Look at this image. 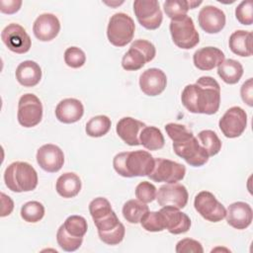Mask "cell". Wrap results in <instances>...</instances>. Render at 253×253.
Listing matches in <instances>:
<instances>
[{"label": "cell", "instance_id": "obj_1", "mask_svg": "<svg viewBox=\"0 0 253 253\" xmlns=\"http://www.w3.org/2000/svg\"><path fill=\"white\" fill-rule=\"evenodd\" d=\"M181 101L190 113L213 115L220 105V86L214 78L202 76L183 89Z\"/></svg>", "mask_w": 253, "mask_h": 253}, {"label": "cell", "instance_id": "obj_2", "mask_svg": "<svg viewBox=\"0 0 253 253\" xmlns=\"http://www.w3.org/2000/svg\"><path fill=\"white\" fill-rule=\"evenodd\" d=\"M154 163L155 158L145 150L121 152L116 154L113 159L115 171L126 178L148 176Z\"/></svg>", "mask_w": 253, "mask_h": 253}, {"label": "cell", "instance_id": "obj_3", "mask_svg": "<svg viewBox=\"0 0 253 253\" xmlns=\"http://www.w3.org/2000/svg\"><path fill=\"white\" fill-rule=\"evenodd\" d=\"M4 181L6 187L12 192H30L38 186V173L31 164L16 161L5 169Z\"/></svg>", "mask_w": 253, "mask_h": 253}, {"label": "cell", "instance_id": "obj_4", "mask_svg": "<svg viewBox=\"0 0 253 253\" xmlns=\"http://www.w3.org/2000/svg\"><path fill=\"white\" fill-rule=\"evenodd\" d=\"M169 30L174 43L180 48L191 49L200 42L199 33L195 28L193 19L188 15L172 19Z\"/></svg>", "mask_w": 253, "mask_h": 253}, {"label": "cell", "instance_id": "obj_5", "mask_svg": "<svg viewBox=\"0 0 253 253\" xmlns=\"http://www.w3.org/2000/svg\"><path fill=\"white\" fill-rule=\"evenodd\" d=\"M134 30V22L128 15L116 13L110 18L107 27V37L113 45L122 47L131 42Z\"/></svg>", "mask_w": 253, "mask_h": 253}, {"label": "cell", "instance_id": "obj_6", "mask_svg": "<svg viewBox=\"0 0 253 253\" xmlns=\"http://www.w3.org/2000/svg\"><path fill=\"white\" fill-rule=\"evenodd\" d=\"M156 54L154 44L146 40H136L122 58V66L125 70L135 71L150 62Z\"/></svg>", "mask_w": 253, "mask_h": 253}, {"label": "cell", "instance_id": "obj_7", "mask_svg": "<svg viewBox=\"0 0 253 253\" xmlns=\"http://www.w3.org/2000/svg\"><path fill=\"white\" fill-rule=\"evenodd\" d=\"M17 118L19 124L24 127H33L39 125L42 119L41 100L32 93L21 96L18 102Z\"/></svg>", "mask_w": 253, "mask_h": 253}, {"label": "cell", "instance_id": "obj_8", "mask_svg": "<svg viewBox=\"0 0 253 253\" xmlns=\"http://www.w3.org/2000/svg\"><path fill=\"white\" fill-rule=\"evenodd\" d=\"M174 152L193 167H201L209 160V154L194 135L177 142H173Z\"/></svg>", "mask_w": 253, "mask_h": 253}, {"label": "cell", "instance_id": "obj_9", "mask_svg": "<svg viewBox=\"0 0 253 253\" xmlns=\"http://www.w3.org/2000/svg\"><path fill=\"white\" fill-rule=\"evenodd\" d=\"M186 174V167L176 161L165 158H155V163L148 177L154 182H165L167 184L181 181Z\"/></svg>", "mask_w": 253, "mask_h": 253}, {"label": "cell", "instance_id": "obj_10", "mask_svg": "<svg viewBox=\"0 0 253 253\" xmlns=\"http://www.w3.org/2000/svg\"><path fill=\"white\" fill-rule=\"evenodd\" d=\"M194 207L205 219L211 222L220 221L226 214L224 206L209 191H202L195 197Z\"/></svg>", "mask_w": 253, "mask_h": 253}, {"label": "cell", "instance_id": "obj_11", "mask_svg": "<svg viewBox=\"0 0 253 253\" xmlns=\"http://www.w3.org/2000/svg\"><path fill=\"white\" fill-rule=\"evenodd\" d=\"M133 12L138 23L147 30H156L160 27L163 15L156 0H135Z\"/></svg>", "mask_w": 253, "mask_h": 253}, {"label": "cell", "instance_id": "obj_12", "mask_svg": "<svg viewBox=\"0 0 253 253\" xmlns=\"http://www.w3.org/2000/svg\"><path fill=\"white\" fill-rule=\"evenodd\" d=\"M247 126L246 112L234 106L229 108L218 122V126L225 137L235 138L240 136L245 130Z\"/></svg>", "mask_w": 253, "mask_h": 253}, {"label": "cell", "instance_id": "obj_13", "mask_svg": "<svg viewBox=\"0 0 253 253\" xmlns=\"http://www.w3.org/2000/svg\"><path fill=\"white\" fill-rule=\"evenodd\" d=\"M1 40L8 49L19 54L28 52L32 45V40L26 30L16 23L9 24L3 29Z\"/></svg>", "mask_w": 253, "mask_h": 253}, {"label": "cell", "instance_id": "obj_14", "mask_svg": "<svg viewBox=\"0 0 253 253\" xmlns=\"http://www.w3.org/2000/svg\"><path fill=\"white\" fill-rule=\"evenodd\" d=\"M155 199L161 207H174L177 209H183L188 203L189 194L186 187L182 184H165L158 189Z\"/></svg>", "mask_w": 253, "mask_h": 253}, {"label": "cell", "instance_id": "obj_15", "mask_svg": "<svg viewBox=\"0 0 253 253\" xmlns=\"http://www.w3.org/2000/svg\"><path fill=\"white\" fill-rule=\"evenodd\" d=\"M37 162L40 167L49 173H55L61 169L64 163L63 151L55 144L47 143L37 151Z\"/></svg>", "mask_w": 253, "mask_h": 253}, {"label": "cell", "instance_id": "obj_16", "mask_svg": "<svg viewBox=\"0 0 253 253\" xmlns=\"http://www.w3.org/2000/svg\"><path fill=\"white\" fill-rule=\"evenodd\" d=\"M198 22L206 33L217 34L224 28L226 19L222 10L215 6L207 5L200 10Z\"/></svg>", "mask_w": 253, "mask_h": 253}, {"label": "cell", "instance_id": "obj_17", "mask_svg": "<svg viewBox=\"0 0 253 253\" xmlns=\"http://www.w3.org/2000/svg\"><path fill=\"white\" fill-rule=\"evenodd\" d=\"M166 74L159 68H148L139 77L140 90L147 96H158L166 88Z\"/></svg>", "mask_w": 253, "mask_h": 253}, {"label": "cell", "instance_id": "obj_18", "mask_svg": "<svg viewBox=\"0 0 253 253\" xmlns=\"http://www.w3.org/2000/svg\"><path fill=\"white\" fill-rule=\"evenodd\" d=\"M59 31V20L51 13H43L40 15L33 25L34 35L41 42L52 41L56 38Z\"/></svg>", "mask_w": 253, "mask_h": 253}, {"label": "cell", "instance_id": "obj_19", "mask_svg": "<svg viewBox=\"0 0 253 253\" xmlns=\"http://www.w3.org/2000/svg\"><path fill=\"white\" fill-rule=\"evenodd\" d=\"M165 223V228L172 234H182L191 227L190 217L180 209L174 207H162L160 210Z\"/></svg>", "mask_w": 253, "mask_h": 253}, {"label": "cell", "instance_id": "obj_20", "mask_svg": "<svg viewBox=\"0 0 253 253\" xmlns=\"http://www.w3.org/2000/svg\"><path fill=\"white\" fill-rule=\"evenodd\" d=\"M225 217L230 226L236 229H245L252 222L253 211L247 203L235 202L228 206Z\"/></svg>", "mask_w": 253, "mask_h": 253}, {"label": "cell", "instance_id": "obj_21", "mask_svg": "<svg viewBox=\"0 0 253 253\" xmlns=\"http://www.w3.org/2000/svg\"><path fill=\"white\" fill-rule=\"evenodd\" d=\"M146 125L131 117L122 118L116 126V131L121 139L130 146L140 144L139 134Z\"/></svg>", "mask_w": 253, "mask_h": 253}, {"label": "cell", "instance_id": "obj_22", "mask_svg": "<svg viewBox=\"0 0 253 253\" xmlns=\"http://www.w3.org/2000/svg\"><path fill=\"white\" fill-rule=\"evenodd\" d=\"M224 60V53L217 47L205 46L195 51L193 55L194 65L204 71H209L218 66Z\"/></svg>", "mask_w": 253, "mask_h": 253}, {"label": "cell", "instance_id": "obj_23", "mask_svg": "<svg viewBox=\"0 0 253 253\" xmlns=\"http://www.w3.org/2000/svg\"><path fill=\"white\" fill-rule=\"evenodd\" d=\"M84 114V107L81 101L75 98L61 100L55 108L56 119L63 124H73L78 122Z\"/></svg>", "mask_w": 253, "mask_h": 253}, {"label": "cell", "instance_id": "obj_24", "mask_svg": "<svg viewBox=\"0 0 253 253\" xmlns=\"http://www.w3.org/2000/svg\"><path fill=\"white\" fill-rule=\"evenodd\" d=\"M16 79L24 87H34L42 79V68L33 60H25L16 68Z\"/></svg>", "mask_w": 253, "mask_h": 253}, {"label": "cell", "instance_id": "obj_25", "mask_svg": "<svg viewBox=\"0 0 253 253\" xmlns=\"http://www.w3.org/2000/svg\"><path fill=\"white\" fill-rule=\"evenodd\" d=\"M82 183L78 175L73 172H66L60 175L55 184V190L62 198H73L77 196L81 190Z\"/></svg>", "mask_w": 253, "mask_h": 253}, {"label": "cell", "instance_id": "obj_26", "mask_svg": "<svg viewBox=\"0 0 253 253\" xmlns=\"http://www.w3.org/2000/svg\"><path fill=\"white\" fill-rule=\"evenodd\" d=\"M230 50L239 56L252 55V33L244 30L233 32L228 41Z\"/></svg>", "mask_w": 253, "mask_h": 253}, {"label": "cell", "instance_id": "obj_27", "mask_svg": "<svg viewBox=\"0 0 253 253\" xmlns=\"http://www.w3.org/2000/svg\"><path fill=\"white\" fill-rule=\"evenodd\" d=\"M217 74L226 84H236L243 75V66L237 60L224 59L217 66Z\"/></svg>", "mask_w": 253, "mask_h": 253}, {"label": "cell", "instance_id": "obj_28", "mask_svg": "<svg viewBox=\"0 0 253 253\" xmlns=\"http://www.w3.org/2000/svg\"><path fill=\"white\" fill-rule=\"evenodd\" d=\"M140 144L148 150H158L164 146L165 139L161 130L156 126H145L139 134Z\"/></svg>", "mask_w": 253, "mask_h": 253}, {"label": "cell", "instance_id": "obj_29", "mask_svg": "<svg viewBox=\"0 0 253 253\" xmlns=\"http://www.w3.org/2000/svg\"><path fill=\"white\" fill-rule=\"evenodd\" d=\"M149 211L146 204L139 200H128L123 207V215L129 223L136 224L140 221L141 217Z\"/></svg>", "mask_w": 253, "mask_h": 253}, {"label": "cell", "instance_id": "obj_30", "mask_svg": "<svg viewBox=\"0 0 253 253\" xmlns=\"http://www.w3.org/2000/svg\"><path fill=\"white\" fill-rule=\"evenodd\" d=\"M111 120L105 115L91 118L86 124V133L91 137H101L107 134L111 128Z\"/></svg>", "mask_w": 253, "mask_h": 253}, {"label": "cell", "instance_id": "obj_31", "mask_svg": "<svg viewBox=\"0 0 253 253\" xmlns=\"http://www.w3.org/2000/svg\"><path fill=\"white\" fill-rule=\"evenodd\" d=\"M61 225L70 236L75 238H83L88 229L86 219L76 214L68 216Z\"/></svg>", "mask_w": 253, "mask_h": 253}, {"label": "cell", "instance_id": "obj_32", "mask_svg": "<svg viewBox=\"0 0 253 253\" xmlns=\"http://www.w3.org/2000/svg\"><path fill=\"white\" fill-rule=\"evenodd\" d=\"M197 138L201 145L206 149L209 156L216 155L221 149V141L213 130H202L199 132Z\"/></svg>", "mask_w": 253, "mask_h": 253}, {"label": "cell", "instance_id": "obj_33", "mask_svg": "<svg viewBox=\"0 0 253 253\" xmlns=\"http://www.w3.org/2000/svg\"><path fill=\"white\" fill-rule=\"evenodd\" d=\"M44 215V207L38 201H31L21 208V217L27 222H38Z\"/></svg>", "mask_w": 253, "mask_h": 253}, {"label": "cell", "instance_id": "obj_34", "mask_svg": "<svg viewBox=\"0 0 253 253\" xmlns=\"http://www.w3.org/2000/svg\"><path fill=\"white\" fill-rule=\"evenodd\" d=\"M141 226L150 232H158L165 229L164 218L161 211H147L140 219Z\"/></svg>", "mask_w": 253, "mask_h": 253}, {"label": "cell", "instance_id": "obj_35", "mask_svg": "<svg viewBox=\"0 0 253 253\" xmlns=\"http://www.w3.org/2000/svg\"><path fill=\"white\" fill-rule=\"evenodd\" d=\"M163 9L171 20L185 16L190 10V0H167L163 3Z\"/></svg>", "mask_w": 253, "mask_h": 253}, {"label": "cell", "instance_id": "obj_36", "mask_svg": "<svg viewBox=\"0 0 253 253\" xmlns=\"http://www.w3.org/2000/svg\"><path fill=\"white\" fill-rule=\"evenodd\" d=\"M56 241L62 250L66 252H73L81 246L83 242V238H75L70 236L63 229L62 225H60L56 232Z\"/></svg>", "mask_w": 253, "mask_h": 253}, {"label": "cell", "instance_id": "obj_37", "mask_svg": "<svg viewBox=\"0 0 253 253\" xmlns=\"http://www.w3.org/2000/svg\"><path fill=\"white\" fill-rule=\"evenodd\" d=\"M89 211L93 220H96L113 211V209L110 202L106 198L98 197L92 200L89 204Z\"/></svg>", "mask_w": 253, "mask_h": 253}, {"label": "cell", "instance_id": "obj_38", "mask_svg": "<svg viewBox=\"0 0 253 253\" xmlns=\"http://www.w3.org/2000/svg\"><path fill=\"white\" fill-rule=\"evenodd\" d=\"M64 61L71 68H79L85 64V52L77 46H70L64 51Z\"/></svg>", "mask_w": 253, "mask_h": 253}, {"label": "cell", "instance_id": "obj_39", "mask_svg": "<svg viewBox=\"0 0 253 253\" xmlns=\"http://www.w3.org/2000/svg\"><path fill=\"white\" fill-rule=\"evenodd\" d=\"M156 188L155 186L147 181L140 182L135 188V197L137 200L144 204L151 203L156 198Z\"/></svg>", "mask_w": 253, "mask_h": 253}, {"label": "cell", "instance_id": "obj_40", "mask_svg": "<svg viewBox=\"0 0 253 253\" xmlns=\"http://www.w3.org/2000/svg\"><path fill=\"white\" fill-rule=\"evenodd\" d=\"M165 130L173 142L181 141L194 135L192 130H190L187 126L175 123L167 124L165 126Z\"/></svg>", "mask_w": 253, "mask_h": 253}, {"label": "cell", "instance_id": "obj_41", "mask_svg": "<svg viewBox=\"0 0 253 253\" xmlns=\"http://www.w3.org/2000/svg\"><path fill=\"white\" fill-rule=\"evenodd\" d=\"M252 1H242L235 9V17L237 21L246 26H250L253 23L252 16Z\"/></svg>", "mask_w": 253, "mask_h": 253}, {"label": "cell", "instance_id": "obj_42", "mask_svg": "<svg viewBox=\"0 0 253 253\" xmlns=\"http://www.w3.org/2000/svg\"><path fill=\"white\" fill-rule=\"evenodd\" d=\"M125 234H126V228L123 223H121L115 229H112L110 231L103 232V233H98L100 239L108 245H117L121 243L125 237Z\"/></svg>", "mask_w": 253, "mask_h": 253}, {"label": "cell", "instance_id": "obj_43", "mask_svg": "<svg viewBox=\"0 0 253 253\" xmlns=\"http://www.w3.org/2000/svg\"><path fill=\"white\" fill-rule=\"evenodd\" d=\"M177 253H203L204 248L202 244L192 238H184L176 244Z\"/></svg>", "mask_w": 253, "mask_h": 253}, {"label": "cell", "instance_id": "obj_44", "mask_svg": "<svg viewBox=\"0 0 253 253\" xmlns=\"http://www.w3.org/2000/svg\"><path fill=\"white\" fill-rule=\"evenodd\" d=\"M240 95L244 103H246L249 107L253 106V83L252 78H249L246 82H244L240 89Z\"/></svg>", "mask_w": 253, "mask_h": 253}, {"label": "cell", "instance_id": "obj_45", "mask_svg": "<svg viewBox=\"0 0 253 253\" xmlns=\"http://www.w3.org/2000/svg\"><path fill=\"white\" fill-rule=\"evenodd\" d=\"M22 3L21 0H1L0 11L4 14H14L20 10Z\"/></svg>", "mask_w": 253, "mask_h": 253}, {"label": "cell", "instance_id": "obj_46", "mask_svg": "<svg viewBox=\"0 0 253 253\" xmlns=\"http://www.w3.org/2000/svg\"><path fill=\"white\" fill-rule=\"evenodd\" d=\"M1 204H2V207H1V216L4 217V216H7L9 215L13 209H14V202L12 201V199L5 195L3 192L1 193Z\"/></svg>", "mask_w": 253, "mask_h": 253}]
</instances>
